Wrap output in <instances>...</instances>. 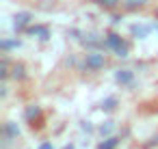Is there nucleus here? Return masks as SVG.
I'll return each mask as SVG.
<instances>
[{
  "label": "nucleus",
  "instance_id": "1",
  "mask_svg": "<svg viewBox=\"0 0 158 149\" xmlns=\"http://www.w3.org/2000/svg\"><path fill=\"white\" fill-rule=\"evenodd\" d=\"M104 46H106L108 50L117 52L119 56H126V52H128V48L123 46V39H121V35H115V33H108V35L104 37Z\"/></svg>",
  "mask_w": 158,
  "mask_h": 149
},
{
  "label": "nucleus",
  "instance_id": "2",
  "mask_svg": "<svg viewBox=\"0 0 158 149\" xmlns=\"http://www.w3.org/2000/svg\"><path fill=\"white\" fill-rule=\"evenodd\" d=\"M104 65H106V56L100 54V52H89V54L85 56V67L91 69V71H98V69H102Z\"/></svg>",
  "mask_w": 158,
  "mask_h": 149
},
{
  "label": "nucleus",
  "instance_id": "3",
  "mask_svg": "<svg viewBox=\"0 0 158 149\" xmlns=\"http://www.w3.org/2000/svg\"><path fill=\"white\" fill-rule=\"evenodd\" d=\"M154 2V0H123V11L126 13H141V11H145L149 5Z\"/></svg>",
  "mask_w": 158,
  "mask_h": 149
},
{
  "label": "nucleus",
  "instance_id": "4",
  "mask_svg": "<svg viewBox=\"0 0 158 149\" xmlns=\"http://www.w3.org/2000/svg\"><path fill=\"white\" fill-rule=\"evenodd\" d=\"M93 2L104 11H117L123 7V0H93Z\"/></svg>",
  "mask_w": 158,
  "mask_h": 149
},
{
  "label": "nucleus",
  "instance_id": "5",
  "mask_svg": "<svg viewBox=\"0 0 158 149\" xmlns=\"http://www.w3.org/2000/svg\"><path fill=\"white\" fill-rule=\"evenodd\" d=\"M13 78H15V80H18V78H20V80L26 78V74H24V65H18V63L13 65Z\"/></svg>",
  "mask_w": 158,
  "mask_h": 149
},
{
  "label": "nucleus",
  "instance_id": "6",
  "mask_svg": "<svg viewBox=\"0 0 158 149\" xmlns=\"http://www.w3.org/2000/svg\"><path fill=\"white\" fill-rule=\"evenodd\" d=\"M154 15H156V20H158V7H156V11H154Z\"/></svg>",
  "mask_w": 158,
  "mask_h": 149
}]
</instances>
